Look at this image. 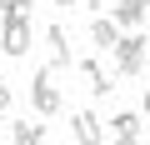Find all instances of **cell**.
<instances>
[{
  "instance_id": "obj_1",
  "label": "cell",
  "mask_w": 150,
  "mask_h": 145,
  "mask_svg": "<svg viewBox=\"0 0 150 145\" xmlns=\"http://www.w3.org/2000/svg\"><path fill=\"white\" fill-rule=\"evenodd\" d=\"M115 55V75H145V55H150V40L145 35H120V45L110 50Z\"/></svg>"
},
{
  "instance_id": "obj_3",
  "label": "cell",
  "mask_w": 150,
  "mask_h": 145,
  "mask_svg": "<svg viewBox=\"0 0 150 145\" xmlns=\"http://www.w3.org/2000/svg\"><path fill=\"white\" fill-rule=\"evenodd\" d=\"M0 50L5 55H30V20H5L0 25Z\"/></svg>"
},
{
  "instance_id": "obj_14",
  "label": "cell",
  "mask_w": 150,
  "mask_h": 145,
  "mask_svg": "<svg viewBox=\"0 0 150 145\" xmlns=\"http://www.w3.org/2000/svg\"><path fill=\"white\" fill-rule=\"evenodd\" d=\"M50 5H65V10H70V5H80V0H50Z\"/></svg>"
},
{
  "instance_id": "obj_4",
  "label": "cell",
  "mask_w": 150,
  "mask_h": 145,
  "mask_svg": "<svg viewBox=\"0 0 150 145\" xmlns=\"http://www.w3.org/2000/svg\"><path fill=\"white\" fill-rule=\"evenodd\" d=\"M80 75H85V85H90V95H95V100L115 95V75H105L100 60H80Z\"/></svg>"
},
{
  "instance_id": "obj_16",
  "label": "cell",
  "mask_w": 150,
  "mask_h": 145,
  "mask_svg": "<svg viewBox=\"0 0 150 145\" xmlns=\"http://www.w3.org/2000/svg\"><path fill=\"white\" fill-rule=\"evenodd\" d=\"M145 20H150V0H145Z\"/></svg>"
},
{
  "instance_id": "obj_5",
  "label": "cell",
  "mask_w": 150,
  "mask_h": 145,
  "mask_svg": "<svg viewBox=\"0 0 150 145\" xmlns=\"http://www.w3.org/2000/svg\"><path fill=\"white\" fill-rule=\"evenodd\" d=\"M90 40H95V50H115V45H120V20H115V15H110V20L95 15V20H90Z\"/></svg>"
},
{
  "instance_id": "obj_6",
  "label": "cell",
  "mask_w": 150,
  "mask_h": 145,
  "mask_svg": "<svg viewBox=\"0 0 150 145\" xmlns=\"http://www.w3.org/2000/svg\"><path fill=\"white\" fill-rule=\"evenodd\" d=\"M45 45H50V65L65 70L70 65V35H65V25H45Z\"/></svg>"
},
{
  "instance_id": "obj_15",
  "label": "cell",
  "mask_w": 150,
  "mask_h": 145,
  "mask_svg": "<svg viewBox=\"0 0 150 145\" xmlns=\"http://www.w3.org/2000/svg\"><path fill=\"white\" fill-rule=\"evenodd\" d=\"M85 5H90V10H105V0H85Z\"/></svg>"
},
{
  "instance_id": "obj_2",
  "label": "cell",
  "mask_w": 150,
  "mask_h": 145,
  "mask_svg": "<svg viewBox=\"0 0 150 145\" xmlns=\"http://www.w3.org/2000/svg\"><path fill=\"white\" fill-rule=\"evenodd\" d=\"M30 105H35V115H55V110H60L55 65H40V70H35V80H30Z\"/></svg>"
},
{
  "instance_id": "obj_10",
  "label": "cell",
  "mask_w": 150,
  "mask_h": 145,
  "mask_svg": "<svg viewBox=\"0 0 150 145\" xmlns=\"http://www.w3.org/2000/svg\"><path fill=\"white\" fill-rule=\"evenodd\" d=\"M10 140H15V145H35V140H45V125H30V120H20V125L10 130Z\"/></svg>"
},
{
  "instance_id": "obj_13",
  "label": "cell",
  "mask_w": 150,
  "mask_h": 145,
  "mask_svg": "<svg viewBox=\"0 0 150 145\" xmlns=\"http://www.w3.org/2000/svg\"><path fill=\"white\" fill-rule=\"evenodd\" d=\"M140 110H145V115H150V85H145V100H140Z\"/></svg>"
},
{
  "instance_id": "obj_9",
  "label": "cell",
  "mask_w": 150,
  "mask_h": 145,
  "mask_svg": "<svg viewBox=\"0 0 150 145\" xmlns=\"http://www.w3.org/2000/svg\"><path fill=\"white\" fill-rule=\"evenodd\" d=\"M110 15H115L120 25H130V30H135V25L145 20V0H115V5H110Z\"/></svg>"
},
{
  "instance_id": "obj_12",
  "label": "cell",
  "mask_w": 150,
  "mask_h": 145,
  "mask_svg": "<svg viewBox=\"0 0 150 145\" xmlns=\"http://www.w3.org/2000/svg\"><path fill=\"white\" fill-rule=\"evenodd\" d=\"M10 20V0H0V25H5Z\"/></svg>"
},
{
  "instance_id": "obj_7",
  "label": "cell",
  "mask_w": 150,
  "mask_h": 145,
  "mask_svg": "<svg viewBox=\"0 0 150 145\" xmlns=\"http://www.w3.org/2000/svg\"><path fill=\"white\" fill-rule=\"evenodd\" d=\"M70 135H75V140H85V145L105 140V130H100V120H95L90 110H75V115H70Z\"/></svg>"
},
{
  "instance_id": "obj_8",
  "label": "cell",
  "mask_w": 150,
  "mask_h": 145,
  "mask_svg": "<svg viewBox=\"0 0 150 145\" xmlns=\"http://www.w3.org/2000/svg\"><path fill=\"white\" fill-rule=\"evenodd\" d=\"M105 135H110V140H140V135H145V125H140V115H135V110H120V115L110 120V130H105Z\"/></svg>"
},
{
  "instance_id": "obj_11",
  "label": "cell",
  "mask_w": 150,
  "mask_h": 145,
  "mask_svg": "<svg viewBox=\"0 0 150 145\" xmlns=\"http://www.w3.org/2000/svg\"><path fill=\"white\" fill-rule=\"evenodd\" d=\"M10 105H15V90H10V85H0V120L10 115Z\"/></svg>"
}]
</instances>
